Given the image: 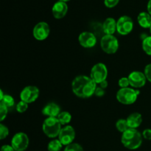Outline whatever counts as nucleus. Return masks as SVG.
I'll use <instances>...</instances> for the list:
<instances>
[{
  "label": "nucleus",
  "mask_w": 151,
  "mask_h": 151,
  "mask_svg": "<svg viewBox=\"0 0 151 151\" xmlns=\"http://www.w3.org/2000/svg\"><path fill=\"white\" fill-rule=\"evenodd\" d=\"M50 28L48 24L45 22H38L33 28L32 35L38 41H44L49 36Z\"/></svg>",
  "instance_id": "9b49d317"
},
{
  "label": "nucleus",
  "mask_w": 151,
  "mask_h": 151,
  "mask_svg": "<svg viewBox=\"0 0 151 151\" xmlns=\"http://www.w3.org/2000/svg\"><path fill=\"white\" fill-rule=\"evenodd\" d=\"M97 83L90 77L79 75L73 80L72 89L74 94L81 98H88L94 94Z\"/></svg>",
  "instance_id": "f257e3e1"
},
{
  "label": "nucleus",
  "mask_w": 151,
  "mask_h": 151,
  "mask_svg": "<svg viewBox=\"0 0 151 151\" xmlns=\"http://www.w3.org/2000/svg\"><path fill=\"white\" fill-rule=\"evenodd\" d=\"M108 76V69L103 63H98L94 65L91 69L90 78L97 84H100L106 81Z\"/></svg>",
  "instance_id": "423d86ee"
},
{
  "label": "nucleus",
  "mask_w": 151,
  "mask_h": 151,
  "mask_svg": "<svg viewBox=\"0 0 151 151\" xmlns=\"http://www.w3.org/2000/svg\"><path fill=\"white\" fill-rule=\"evenodd\" d=\"M78 41L84 48H92L97 44V38L94 34L88 31L81 32L79 35Z\"/></svg>",
  "instance_id": "ddd939ff"
},
{
  "label": "nucleus",
  "mask_w": 151,
  "mask_h": 151,
  "mask_svg": "<svg viewBox=\"0 0 151 151\" xmlns=\"http://www.w3.org/2000/svg\"><path fill=\"white\" fill-rule=\"evenodd\" d=\"M58 1H63V2H67V1H70V0H58Z\"/></svg>",
  "instance_id": "c9c22d12"
},
{
  "label": "nucleus",
  "mask_w": 151,
  "mask_h": 151,
  "mask_svg": "<svg viewBox=\"0 0 151 151\" xmlns=\"http://www.w3.org/2000/svg\"><path fill=\"white\" fill-rule=\"evenodd\" d=\"M145 75L149 82L151 83V63L147 64L145 68Z\"/></svg>",
  "instance_id": "c756f323"
},
{
  "label": "nucleus",
  "mask_w": 151,
  "mask_h": 151,
  "mask_svg": "<svg viewBox=\"0 0 151 151\" xmlns=\"http://www.w3.org/2000/svg\"><path fill=\"white\" fill-rule=\"evenodd\" d=\"M0 103L5 106L8 109H10V108H13L15 106V100L14 98L11 95L6 94L0 100Z\"/></svg>",
  "instance_id": "aec40b11"
},
{
  "label": "nucleus",
  "mask_w": 151,
  "mask_h": 151,
  "mask_svg": "<svg viewBox=\"0 0 151 151\" xmlns=\"http://www.w3.org/2000/svg\"><path fill=\"white\" fill-rule=\"evenodd\" d=\"M147 13H148L150 15H151V0H149L148 3H147Z\"/></svg>",
  "instance_id": "f704fd0d"
},
{
  "label": "nucleus",
  "mask_w": 151,
  "mask_h": 151,
  "mask_svg": "<svg viewBox=\"0 0 151 151\" xmlns=\"http://www.w3.org/2000/svg\"><path fill=\"white\" fill-rule=\"evenodd\" d=\"M128 79L130 81V86L133 88H139L144 86L147 81L145 73L139 71H134L130 73L128 75Z\"/></svg>",
  "instance_id": "f8f14e48"
},
{
  "label": "nucleus",
  "mask_w": 151,
  "mask_h": 151,
  "mask_svg": "<svg viewBox=\"0 0 151 151\" xmlns=\"http://www.w3.org/2000/svg\"><path fill=\"white\" fill-rule=\"evenodd\" d=\"M68 12V5L66 2L58 1L55 2L52 8L53 16L57 19H63Z\"/></svg>",
  "instance_id": "4468645a"
},
{
  "label": "nucleus",
  "mask_w": 151,
  "mask_h": 151,
  "mask_svg": "<svg viewBox=\"0 0 151 151\" xmlns=\"http://www.w3.org/2000/svg\"><path fill=\"white\" fill-rule=\"evenodd\" d=\"M137 22L140 27L143 28H150L151 15L147 12H142L137 16Z\"/></svg>",
  "instance_id": "a211bd4d"
},
{
  "label": "nucleus",
  "mask_w": 151,
  "mask_h": 151,
  "mask_svg": "<svg viewBox=\"0 0 151 151\" xmlns=\"http://www.w3.org/2000/svg\"><path fill=\"white\" fill-rule=\"evenodd\" d=\"M9 135V129L6 125L0 124V139H4Z\"/></svg>",
  "instance_id": "a878e982"
},
{
  "label": "nucleus",
  "mask_w": 151,
  "mask_h": 151,
  "mask_svg": "<svg viewBox=\"0 0 151 151\" xmlns=\"http://www.w3.org/2000/svg\"><path fill=\"white\" fill-rule=\"evenodd\" d=\"M116 128L117 129L118 131L121 133H124L127 131V130L129 129V127H128V122H127L126 119H120L116 122Z\"/></svg>",
  "instance_id": "4be33fe9"
},
{
  "label": "nucleus",
  "mask_w": 151,
  "mask_h": 151,
  "mask_svg": "<svg viewBox=\"0 0 151 151\" xmlns=\"http://www.w3.org/2000/svg\"><path fill=\"white\" fill-rule=\"evenodd\" d=\"M16 111H17L19 113H24L28 109V103H25V102L22 101H19V103H17L16 106Z\"/></svg>",
  "instance_id": "393cba45"
},
{
  "label": "nucleus",
  "mask_w": 151,
  "mask_h": 151,
  "mask_svg": "<svg viewBox=\"0 0 151 151\" xmlns=\"http://www.w3.org/2000/svg\"><path fill=\"white\" fill-rule=\"evenodd\" d=\"M75 138V131L71 125H66L62 128L58 136V139L63 145H69L73 143Z\"/></svg>",
  "instance_id": "9d476101"
},
{
  "label": "nucleus",
  "mask_w": 151,
  "mask_h": 151,
  "mask_svg": "<svg viewBox=\"0 0 151 151\" xmlns=\"http://www.w3.org/2000/svg\"><path fill=\"white\" fill-rule=\"evenodd\" d=\"M118 85L120 87V88H128L130 86V81L128 78H125V77L121 78L118 81Z\"/></svg>",
  "instance_id": "cd10ccee"
},
{
  "label": "nucleus",
  "mask_w": 151,
  "mask_h": 151,
  "mask_svg": "<svg viewBox=\"0 0 151 151\" xmlns=\"http://www.w3.org/2000/svg\"><path fill=\"white\" fill-rule=\"evenodd\" d=\"M142 137H144L145 139L151 140V129H150V128H147V129L144 130L142 132Z\"/></svg>",
  "instance_id": "7c9ffc66"
},
{
  "label": "nucleus",
  "mask_w": 151,
  "mask_h": 151,
  "mask_svg": "<svg viewBox=\"0 0 151 151\" xmlns=\"http://www.w3.org/2000/svg\"><path fill=\"white\" fill-rule=\"evenodd\" d=\"M121 142L124 147L129 150L138 149L142 144V135L134 128H129L122 133Z\"/></svg>",
  "instance_id": "f03ea898"
},
{
  "label": "nucleus",
  "mask_w": 151,
  "mask_h": 151,
  "mask_svg": "<svg viewBox=\"0 0 151 151\" xmlns=\"http://www.w3.org/2000/svg\"><path fill=\"white\" fill-rule=\"evenodd\" d=\"M142 46L145 52L148 55H151V36H147L143 40Z\"/></svg>",
  "instance_id": "5701e85b"
},
{
  "label": "nucleus",
  "mask_w": 151,
  "mask_h": 151,
  "mask_svg": "<svg viewBox=\"0 0 151 151\" xmlns=\"http://www.w3.org/2000/svg\"><path fill=\"white\" fill-rule=\"evenodd\" d=\"M134 29V22L128 16H122L116 21V31L122 35H127Z\"/></svg>",
  "instance_id": "0eeeda50"
},
{
  "label": "nucleus",
  "mask_w": 151,
  "mask_h": 151,
  "mask_svg": "<svg viewBox=\"0 0 151 151\" xmlns=\"http://www.w3.org/2000/svg\"><path fill=\"white\" fill-rule=\"evenodd\" d=\"M7 113H8V108L0 103V121L1 122H2L7 117Z\"/></svg>",
  "instance_id": "bb28decb"
},
{
  "label": "nucleus",
  "mask_w": 151,
  "mask_h": 151,
  "mask_svg": "<svg viewBox=\"0 0 151 151\" xmlns=\"http://www.w3.org/2000/svg\"><path fill=\"white\" fill-rule=\"evenodd\" d=\"M39 89L35 86H27L22 89L20 93V99L27 103H32L38 99Z\"/></svg>",
  "instance_id": "1a4fd4ad"
},
{
  "label": "nucleus",
  "mask_w": 151,
  "mask_h": 151,
  "mask_svg": "<svg viewBox=\"0 0 151 151\" xmlns=\"http://www.w3.org/2000/svg\"><path fill=\"white\" fill-rule=\"evenodd\" d=\"M150 34H151V27H150Z\"/></svg>",
  "instance_id": "e433bc0d"
},
{
  "label": "nucleus",
  "mask_w": 151,
  "mask_h": 151,
  "mask_svg": "<svg viewBox=\"0 0 151 151\" xmlns=\"http://www.w3.org/2000/svg\"><path fill=\"white\" fill-rule=\"evenodd\" d=\"M140 91L133 88H120L116 93V100L124 105H131L137 100Z\"/></svg>",
  "instance_id": "20e7f679"
},
{
  "label": "nucleus",
  "mask_w": 151,
  "mask_h": 151,
  "mask_svg": "<svg viewBox=\"0 0 151 151\" xmlns=\"http://www.w3.org/2000/svg\"><path fill=\"white\" fill-rule=\"evenodd\" d=\"M99 85H100V86L101 87V88H103V89H106V88L108 87V85H109V84H108V81L106 80V81H103V82L100 83Z\"/></svg>",
  "instance_id": "72a5a7b5"
},
{
  "label": "nucleus",
  "mask_w": 151,
  "mask_h": 151,
  "mask_svg": "<svg viewBox=\"0 0 151 151\" xmlns=\"http://www.w3.org/2000/svg\"><path fill=\"white\" fill-rule=\"evenodd\" d=\"M119 2V0H104V4L109 8H113L116 7Z\"/></svg>",
  "instance_id": "c85d7f7f"
},
{
  "label": "nucleus",
  "mask_w": 151,
  "mask_h": 151,
  "mask_svg": "<svg viewBox=\"0 0 151 151\" xmlns=\"http://www.w3.org/2000/svg\"><path fill=\"white\" fill-rule=\"evenodd\" d=\"M105 94V89L101 88L100 86H97L96 88L95 91H94V95L97 96V97H103Z\"/></svg>",
  "instance_id": "2f4dec72"
},
{
  "label": "nucleus",
  "mask_w": 151,
  "mask_h": 151,
  "mask_svg": "<svg viewBox=\"0 0 151 151\" xmlns=\"http://www.w3.org/2000/svg\"><path fill=\"white\" fill-rule=\"evenodd\" d=\"M100 46L104 52L107 54H114L119 49V41L113 35H105L102 37Z\"/></svg>",
  "instance_id": "39448f33"
},
{
  "label": "nucleus",
  "mask_w": 151,
  "mask_h": 151,
  "mask_svg": "<svg viewBox=\"0 0 151 151\" xmlns=\"http://www.w3.org/2000/svg\"><path fill=\"white\" fill-rule=\"evenodd\" d=\"M103 29L106 35H113L116 31V21L114 18H107L103 24Z\"/></svg>",
  "instance_id": "f3484780"
},
{
  "label": "nucleus",
  "mask_w": 151,
  "mask_h": 151,
  "mask_svg": "<svg viewBox=\"0 0 151 151\" xmlns=\"http://www.w3.org/2000/svg\"><path fill=\"white\" fill-rule=\"evenodd\" d=\"M61 125L57 117H47L43 122L42 129L47 137L55 138L61 131Z\"/></svg>",
  "instance_id": "7ed1b4c3"
},
{
  "label": "nucleus",
  "mask_w": 151,
  "mask_h": 151,
  "mask_svg": "<svg viewBox=\"0 0 151 151\" xmlns=\"http://www.w3.org/2000/svg\"><path fill=\"white\" fill-rule=\"evenodd\" d=\"M63 145L59 139H53L49 142L47 149L49 151H60L61 150Z\"/></svg>",
  "instance_id": "412c9836"
},
{
  "label": "nucleus",
  "mask_w": 151,
  "mask_h": 151,
  "mask_svg": "<svg viewBox=\"0 0 151 151\" xmlns=\"http://www.w3.org/2000/svg\"><path fill=\"white\" fill-rule=\"evenodd\" d=\"M42 114L48 117H58L60 113V108L57 103H50L46 105L42 109Z\"/></svg>",
  "instance_id": "2eb2a0df"
},
{
  "label": "nucleus",
  "mask_w": 151,
  "mask_h": 151,
  "mask_svg": "<svg viewBox=\"0 0 151 151\" xmlns=\"http://www.w3.org/2000/svg\"><path fill=\"white\" fill-rule=\"evenodd\" d=\"M57 118L62 125H68L72 120V115L68 111H61Z\"/></svg>",
  "instance_id": "6ab92c4d"
},
{
  "label": "nucleus",
  "mask_w": 151,
  "mask_h": 151,
  "mask_svg": "<svg viewBox=\"0 0 151 151\" xmlns=\"http://www.w3.org/2000/svg\"><path fill=\"white\" fill-rule=\"evenodd\" d=\"M126 120L130 128L137 129L141 125L142 122V116L141 114L138 113V112H134V113L131 114L128 116Z\"/></svg>",
  "instance_id": "dca6fc26"
},
{
  "label": "nucleus",
  "mask_w": 151,
  "mask_h": 151,
  "mask_svg": "<svg viewBox=\"0 0 151 151\" xmlns=\"http://www.w3.org/2000/svg\"><path fill=\"white\" fill-rule=\"evenodd\" d=\"M64 151H83V148L81 145L78 143H72L66 146Z\"/></svg>",
  "instance_id": "b1692460"
},
{
  "label": "nucleus",
  "mask_w": 151,
  "mask_h": 151,
  "mask_svg": "<svg viewBox=\"0 0 151 151\" xmlns=\"http://www.w3.org/2000/svg\"><path fill=\"white\" fill-rule=\"evenodd\" d=\"M1 151H15L12 145H4L1 147Z\"/></svg>",
  "instance_id": "473e14b6"
},
{
  "label": "nucleus",
  "mask_w": 151,
  "mask_h": 151,
  "mask_svg": "<svg viewBox=\"0 0 151 151\" xmlns=\"http://www.w3.org/2000/svg\"><path fill=\"white\" fill-rule=\"evenodd\" d=\"M29 143L28 136L23 132L15 134L11 140V145L15 151H24L28 147Z\"/></svg>",
  "instance_id": "6e6552de"
}]
</instances>
